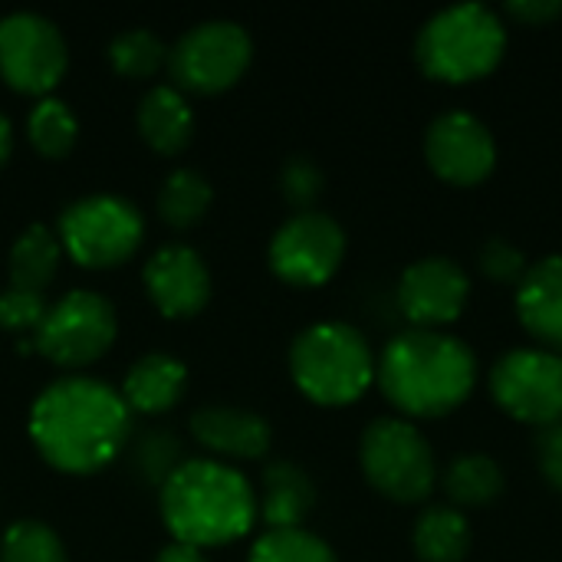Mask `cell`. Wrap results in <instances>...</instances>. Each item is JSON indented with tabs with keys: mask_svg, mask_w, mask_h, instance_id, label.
<instances>
[{
	"mask_svg": "<svg viewBox=\"0 0 562 562\" xmlns=\"http://www.w3.org/2000/svg\"><path fill=\"white\" fill-rule=\"evenodd\" d=\"M30 438L36 451L66 474L105 468L132 435V408L122 392L92 375H63L43 385L30 405Z\"/></svg>",
	"mask_w": 562,
	"mask_h": 562,
	"instance_id": "obj_1",
	"label": "cell"
},
{
	"mask_svg": "<svg viewBox=\"0 0 562 562\" xmlns=\"http://www.w3.org/2000/svg\"><path fill=\"white\" fill-rule=\"evenodd\" d=\"M382 395L405 418H445L477 389L474 349L441 329H405L375 359Z\"/></svg>",
	"mask_w": 562,
	"mask_h": 562,
	"instance_id": "obj_2",
	"label": "cell"
},
{
	"mask_svg": "<svg viewBox=\"0 0 562 562\" xmlns=\"http://www.w3.org/2000/svg\"><path fill=\"white\" fill-rule=\"evenodd\" d=\"M158 507L171 537L198 550L240 540L260 517L254 484L214 458L181 461L161 484Z\"/></svg>",
	"mask_w": 562,
	"mask_h": 562,
	"instance_id": "obj_3",
	"label": "cell"
},
{
	"mask_svg": "<svg viewBox=\"0 0 562 562\" xmlns=\"http://www.w3.org/2000/svg\"><path fill=\"white\" fill-rule=\"evenodd\" d=\"M290 375L316 405H352L375 382V352L349 323H313L290 346Z\"/></svg>",
	"mask_w": 562,
	"mask_h": 562,
	"instance_id": "obj_4",
	"label": "cell"
},
{
	"mask_svg": "<svg viewBox=\"0 0 562 562\" xmlns=\"http://www.w3.org/2000/svg\"><path fill=\"white\" fill-rule=\"evenodd\" d=\"M507 26L484 3H454L425 20L415 40V59L425 76L441 82H474L501 66Z\"/></svg>",
	"mask_w": 562,
	"mask_h": 562,
	"instance_id": "obj_5",
	"label": "cell"
},
{
	"mask_svg": "<svg viewBox=\"0 0 562 562\" xmlns=\"http://www.w3.org/2000/svg\"><path fill=\"white\" fill-rule=\"evenodd\" d=\"M366 481L395 504H422L438 484V461L418 425L408 418H375L359 441Z\"/></svg>",
	"mask_w": 562,
	"mask_h": 562,
	"instance_id": "obj_6",
	"label": "cell"
},
{
	"mask_svg": "<svg viewBox=\"0 0 562 562\" xmlns=\"http://www.w3.org/2000/svg\"><path fill=\"white\" fill-rule=\"evenodd\" d=\"M63 250L82 267H115L135 254L145 237V217L135 201L112 191H92L69 201L56 224Z\"/></svg>",
	"mask_w": 562,
	"mask_h": 562,
	"instance_id": "obj_7",
	"label": "cell"
},
{
	"mask_svg": "<svg viewBox=\"0 0 562 562\" xmlns=\"http://www.w3.org/2000/svg\"><path fill=\"white\" fill-rule=\"evenodd\" d=\"M254 40L237 20H201L188 26L168 49V69L178 89L191 92H221L234 86L250 66Z\"/></svg>",
	"mask_w": 562,
	"mask_h": 562,
	"instance_id": "obj_8",
	"label": "cell"
},
{
	"mask_svg": "<svg viewBox=\"0 0 562 562\" xmlns=\"http://www.w3.org/2000/svg\"><path fill=\"white\" fill-rule=\"evenodd\" d=\"M119 329L115 306L95 290H69L49 303L33 346L56 366L79 369L105 356Z\"/></svg>",
	"mask_w": 562,
	"mask_h": 562,
	"instance_id": "obj_9",
	"label": "cell"
},
{
	"mask_svg": "<svg viewBox=\"0 0 562 562\" xmlns=\"http://www.w3.org/2000/svg\"><path fill=\"white\" fill-rule=\"evenodd\" d=\"M491 395L524 425H557L562 418V356L540 346L510 349L491 369Z\"/></svg>",
	"mask_w": 562,
	"mask_h": 562,
	"instance_id": "obj_10",
	"label": "cell"
},
{
	"mask_svg": "<svg viewBox=\"0 0 562 562\" xmlns=\"http://www.w3.org/2000/svg\"><path fill=\"white\" fill-rule=\"evenodd\" d=\"M346 257V231L326 211H296L270 237L267 260L290 286L326 283Z\"/></svg>",
	"mask_w": 562,
	"mask_h": 562,
	"instance_id": "obj_11",
	"label": "cell"
},
{
	"mask_svg": "<svg viewBox=\"0 0 562 562\" xmlns=\"http://www.w3.org/2000/svg\"><path fill=\"white\" fill-rule=\"evenodd\" d=\"M66 63V36L49 16L36 10L0 16V76L13 89L46 95L63 79Z\"/></svg>",
	"mask_w": 562,
	"mask_h": 562,
	"instance_id": "obj_12",
	"label": "cell"
},
{
	"mask_svg": "<svg viewBox=\"0 0 562 562\" xmlns=\"http://www.w3.org/2000/svg\"><path fill=\"white\" fill-rule=\"evenodd\" d=\"M425 161L428 168L458 188L481 184L497 165V142L484 119L464 109L441 112L425 132Z\"/></svg>",
	"mask_w": 562,
	"mask_h": 562,
	"instance_id": "obj_13",
	"label": "cell"
},
{
	"mask_svg": "<svg viewBox=\"0 0 562 562\" xmlns=\"http://www.w3.org/2000/svg\"><path fill=\"white\" fill-rule=\"evenodd\" d=\"M395 300L412 329H441L461 319L471 300V277L451 257H422L398 277Z\"/></svg>",
	"mask_w": 562,
	"mask_h": 562,
	"instance_id": "obj_14",
	"label": "cell"
},
{
	"mask_svg": "<svg viewBox=\"0 0 562 562\" xmlns=\"http://www.w3.org/2000/svg\"><path fill=\"white\" fill-rule=\"evenodd\" d=\"M145 290L151 296V303L165 313V316H194L198 310H204V303L211 300V273L204 257L181 244H161L142 270Z\"/></svg>",
	"mask_w": 562,
	"mask_h": 562,
	"instance_id": "obj_15",
	"label": "cell"
},
{
	"mask_svg": "<svg viewBox=\"0 0 562 562\" xmlns=\"http://www.w3.org/2000/svg\"><path fill=\"white\" fill-rule=\"evenodd\" d=\"M191 435L201 448L224 458H263L273 428L263 415L237 405H204L191 415Z\"/></svg>",
	"mask_w": 562,
	"mask_h": 562,
	"instance_id": "obj_16",
	"label": "cell"
},
{
	"mask_svg": "<svg viewBox=\"0 0 562 562\" xmlns=\"http://www.w3.org/2000/svg\"><path fill=\"white\" fill-rule=\"evenodd\" d=\"M520 326L540 342V349L562 356V254L530 263L514 296Z\"/></svg>",
	"mask_w": 562,
	"mask_h": 562,
	"instance_id": "obj_17",
	"label": "cell"
},
{
	"mask_svg": "<svg viewBox=\"0 0 562 562\" xmlns=\"http://www.w3.org/2000/svg\"><path fill=\"white\" fill-rule=\"evenodd\" d=\"M316 507V484L296 461H273L263 468V491L257 510L270 530H293Z\"/></svg>",
	"mask_w": 562,
	"mask_h": 562,
	"instance_id": "obj_18",
	"label": "cell"
},
{
	"mask_svg": "<svg viewBox=\"0 0 562 562\" xmlns=\"http://www.w3.org/2000/svg\"><path fill=\"white\" fill-rule=\"evenodd\" d=\"M135 122H138L142 138L161 155L181 151L194 135V109L188 95L168 82H158L142 95Z\"/></svg>",
	"mask_w": 562,
	"mask_h": 562,
	"instance_id": "obj_19",
	"label": "cell"
},
{
	"mask_svg": "<svg viewBox=\"0 0 562 562\" xmlns=\"http://www.w3.org/2000/svg\"><path fill=\"white\" fill-rule=\"evenodd\" d=\"M188 382V369L178 356L171 352H148L138 362H132V369L122 379V398L132 412L142 415H158L165 408H171Z\"/></svg>",
	"mask_w": 562,
	"mask_h": 562,
	"instance_id": "obj_20",
	"label": "cell"
},
{
	"mask_svg": "<svg viewBox=\"0 0 562 562\" xmlns=\"http://www.w3.org/2000/svg\"><path fill=\"white\" fill-rule=\"evenodd\" d=\"M441 484H445V494H448L451 507H458V510L494 507L507 491L504 468L491 454H461V458H454L448 464V471L441 474Z\"/></svg>",
	"mask_w": 562,
	"mask_h": 562,
	"instance_id": "obj_21",
	"label": "cell"
},
{
	"mask_svg": "<svg viewBox=\"0 0 562 562\" xmlns=\"http://www.w3.org/2000/svg\"><path fill=\"white\" fill-rule=\"evenodd\" d=\"M412 547L422 562H464L471 553V524L451 504L428 507L412 530Z\"/></svg>",
	"mask_w": 562,
	"mask_h": 562,
	"instance_id": "obj_22",
	"label": "cell"
},
{
	"mask_svg": "<svg viewBox=\"0 0 562 562\" xmlns=\"http://www.w3.org/2000/svg\"><path fill=\"white\" fill-rule=\"evenodd\" d=\"M59 254H63V244H59V234L53 227L26 224L10 244V257H7L10 283L43 293L46 283L56 277Z\"/></svg>",
	"mask_w": 562,
	"mask_h": 562,
	"instance_id": "obj_23",
	"label": "cell"
},
{
	"mask_svg": "<svg viewBox=\"0 0 562 562\" xmlns=\"http://www.w3.org/2000/svg\"><path fill=\"white\" fill-rule=\"evenodd\" d=\"M211 198H214L211 181L198 168L181 165L161 181L155 204H158V214H161L165 224L191 227V224H198L204 217V211L211 207Z\"/></svg>",
	"mask_w": 562,
	"mask_h": 562,
	"instance_id": "obj_24",
	"label": "cell"
},
{
	"mask_svg": "<svg viewBox=\"0 0 562 562\" xmlns=\"http://www.w3.org/2000/svg\"><path fill=\"white\" fill-rule=\"evenodd\" d=\"M26 135H30V142H33V148L40 155L63 158L79 138V119L63 99L40 95L36 105L26 115Z\"/></svg>",
	"mask_w": 562,
	"mask_h": 562,
	"instance_id": "obj_25",
	"label": "cell"
},
{
	"mask_svg": "<svg viewBox=\"0 0 562 562\" xmlns=\"http://www.w3.org/2000/svg\"><path fill=\"white\" fill-rule=\"evenodd\" d=\"M109 63L115 72L128 76V79H145L151 72H158V66L168 59L165 40L148 30V26H125L109 40Z\"/></svg>",
	"mask_w": 562,
	"mask_h": 562,
	"instance_id": "obj_26",
	"label": "cell"
},
{
	"mask_svg": "<svg viewBox=\"0 0 562 562\" xmlns=\"http://www.w3.org/2000/svg\"><path fill=\"white\" fill-rule=\"evenodd\" d=\"M0 562H69L59 533L43 520H16L0 537Z\"/></svg>",
	"mask_w": 562,
	"mask_h": 562,
	"instance_id": "obj_27",
	"label": "cell"
},
{
	"mask_svg": "<svg viewBox=\"0 0 562 562\" xmlns=\"http://www.w3.org/2000/svg\"><path fill=\"white\" fill-rule=\"evenodd\" d=\"M247 562H339L333 547L303 530V527H293V530H267L263 537H257L254 550Z\"/></svg>",
	"mask_w": 562,
	"mask_h": 562,
	"instance_id": "obj_28",
	"label": "cell"
},
{
	"mask_svg": "<svg viewBox=\"0 0 562 562\" xmlns=\"http://www.w3.org/2000/svg\"><path fill=\"white\" fill-rule=\"evenodd\" d=\"M181 464V451H178V438L165 428L145 431L135 445H132V468L142 481L148 484H165L175 468Z\"/></svg>",
	"mask_w": 562,
	"mask_h": 562,
	"instance_id": "obj_29",
	"label": "cell"
},
{
	"mask_svg": "<svg viewBox=\"0 0 562 562\" xmlns=\"http://www.w3.org/2000/svg\"><path fill=\"white\" fill-rule=\"evenodd\" d=\"M280 194L286 198V204H293L296 211H313V204L323 198L326 191V175L323 168L310 158V155H290L280 168Z\"/></svg>",
	"mask_w": 562,
	"mask_h": 562,
	"instance_id": "obj_30",
	"label": "cell"
},
{
	"mask_svg": "<svg viewBox=\"0 0 562 562\" xmlns=\"http://www.w3.org/2000/svg\"><path fill=\"white\" fill-rule=\"evenodd\" d=\"M477 267L487 280L501 283V286H520V280L527 277L530 270V260L527 254L510 244L507 237H491L484 240V247L477 250Z\"/></svg>",
	"mask_w": 562,
	"mask_h": 562,
	"instance_id": "obj_31",
	"label": "cell"
},
{
	"mask_svg": "<svg viewBox=\"0 0 562 562\" xmlns=\"http://www.w3.org/2000/svg\"><path fill=\"white\" fill-rule=\"evenodd\" d=\"M49 303L40 290H26V286H7L0 290V326L10 333H36L43 316H46Z\"/></svg>",
	"mask_w": 562,
	"mask_h": 562,
	"instance_id": "obj_32",
	"label": "cell"
},
{
	"mask_svg": "<svg viewBox=\"0 0 562 562\" xmlns=\"http://www.w3.org/2000/svg\"><path fill=\"white\" fill-rule=\"evenodd\" d=\"M537 461H540V474L547 477V484L562 494V418L550 428H540Z\"/></svg>",
	"mask_w": 562,
	"mask_h": 562,
	"instance_id": "obj_33",
	"label": "cell"
},
{
	"mask_svg": "<svg viewBox=\"0 0 562 562\" xmlns=\"http://www.w3.org/2000/svg\"><path fill=\"white\" fill-rule=\"evenodd\" d=\"M504 10L527 26H547L562 13V0H507Z\"/></svg>",
	"mask_w": 562,
	"mask_h": 562,
	"instance_id": "obj_34",
	"label": "cell"
},
{
	"mask_svg": "<svg viewBox=\"0 0 562 562\" xmlns=\"http://www.w3.org/2000/svg\"><path fill=\"white\" fill-rule=\"evenodd\" d=\"M155 562H211L207 557H204V550H198V547H188V543H168L158 557H155Z\"/></svg>",
	"mask_w": 562,
	"mask_h": 562,
	"instance_id": "obj_35",
	"label": "cell"
},
{
	"mask_svg": "<svg viewBox=\"0 0 562 562\" xmlns=\"http://www.w3.org/2000/svg\"><path fill=\"white\" fill-rule=\"evenodd\" d=\"M10 151H13V125H10V119L0 112V168L7 165Z\"/></svg>",
	"mask_w": 562,
	"mask_h": 562,
	"instance_id": "obj_36",
	"label": "cell"
}]
</instances>
